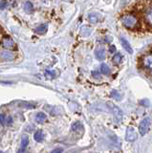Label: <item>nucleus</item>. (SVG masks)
<instances>
[{
  "mask_svg": "<svg viewBox=\"0 0 152 153\" xmlns=\"http://www.w3.org/2000/svg\"><path fill=\"white\" fill-rule=\"evenodd\" d=\"M138 22H139L138 18L133 14H125L122 18V25L127 29H130V30H134L138 27Z\"/></svg>",
  "mask_w": 152,
  "mask_h": 153,
  "instance_id": "nucleus-1",
  "label": "nucleus"
},
{
  "mask_svg": "<svg viewBox=\"0 0 152 153\" xmlns=\"http://www.w3.org/2000/svg\"><path fill=\"white\" fill-rule=\"evenodd\" d=\"M150 124H151V120L150 118L146 117L141 122L140 126H139V132L141 135H145V134L149 131V128H150Z\"/></svg>",
  "mask_w": 152,
  "mask_h": 153,
  "instance_id": "nucleus-2",
  "label": "nucleus"
},
{
  "mask_svg": "<svg viewBox=\"0 0 152 153\" xmlns=\"http://www.w3.org/2000/svg\"><path fill=\"white\" fill-rule=\"evenodd\" d=\"M107 105H109V108L111 109V111L112 113L114 114V117L116 118V120L118 122H121L122 121V116H123V113L122 110L119 108L117 105H115L114 103L112 102H107Z\"/></svg>",
  "mask_w": 152,
  "mask_h": 153,
  "instance_id": "nucleus-3",
  "label": "nucleus"
},
{
  "mask_svg": "<svg viewBox=\"0 0 152 153\" xmlns=\"http://www.w3.org/2000/svg\"><path fill=\"white\" fill-rule=\"evenodd\" d=\"M137 137H138V133L136 131V129L132 126L127 127L125 133V140L128 142H133L136 140Z\"/></svg>",
  "mask_w": 152,
  "mask_h": 153,
  "instance_id": "nucleus-4",
  "label": "nucleus"
},
{
  "mask_svg": "<svg viewBox=\"0 0 152 153\" xmlns=\"http://www.w3.org/2000/svg\"><path fill=\"white\" fill-rule=\"evenodd\" d=\"M0 59L11 61L13 59V54L10 51H1L0 52Z\"/></svg>",
  "mask_w": 152,
  "mask_h": 153,
  "instance_id": "nucleus-5",
  "label": "nucleus"
},
{
  "mask_svg": "<svg viewBox=\"0 0 152 153\" xmlns=\"http://www.w3.org/2000/svg\"><path fill=\"white\" fill-rule=\"evenodd\" d=\"M120 40H121V43H122V45L123 47V49H125L128 54H133V49H132V47L130 45V43L128 42L125 37H121L120 38Z\"/></svg>",
  "mask_w": 152,
  "mask_h": 153,
  "instance_id": "nucleus-6",
  "label": "nucleus"
},
{
  "mask_svg": "<svg viewBox=\"0 0 152 153\" xmlns=\"http://www.w3.org/2000/svg\"><path fill=\"white\" fill-rule=\"evenodd\" d=\"M29 143V137L27 135H23L21 138V147L20 149L18 150V153H25V149Z\"/></svg>",
  "mask_w": 152,
  "mask_h": 153,
  "instance_id": "nucleus-7",
  "label": "nucleus"
},
{
  "mask_svg": "<svg viewBox=\"0 0 152 153\" xmlns=\"http://www.w3.org/2000/svg\"><path fill=\"white\" fill-rule=\"evenodd\" d=\"M145 18L146 23L148 24V25L152 26V6L146 9V11L145 13Z\"/></svg>",
  "mask_w": 152,
  "mask_h": 153,
  "instance_id": "nucleus-8",
  "label": "nucleus"
},
{
  "mask_svg": "<svg viewBox=\"0 0 152 153\" xmlns=\"http://www.w3.org/2000/svg\"><path fill=\"white\" fill-rule=\"evenodd\" d=\"M2 45L3 47L7 48V49H10V48H13L15 46V42H13L11 37H5L2 39Z\"/></svg>",
  "mask_w": 152,
  "mask_h": 153,
  "instance_id": "nucleus-9",
  "label": "nucleus"
},
{
  "mask_svg": "<svg viewBox=\"0 0 152 153\" xmlns=\"http://www.w3.org/2000/svg\"><path fill=\"white\" fill-rule=\"evenodd\" d=\"M144 66L146 67L147 69H152V55H147L142 59Z\"/></svg>",
  "mask_w": 152,
  "mask_h": 153,
  "instance_id": "nucleus-10",
  "label": "nucleus"
},
{
  "mask_svg": "<svg viewBox=\"0 0 152 153\" xmlns=\"http://www.w3.org/2000/svg\"><path fill=\"white\" fill-rule=\"evenodd\" d=\"M95 56H96V57L99 60H103L105 59V50L103 48H99L95 52Z\"/></svg>",
  "mask_w": 152,
  "mask_h": 153,
  "instance_id": "nucleus-11",
  "label": "nucleus"
},
{
  "mask_svg": "<svg viewBox=\"0 0 152 153\" xmlns=\"http://www.w3.org/2000/svg\"><path fill=\"white\" fill-rule=\"evenodd\" d=\"M91 32H92L91 28H89L87 26H82V29H80V36H83V37H87L90 36Z\"/></svg>",
  "mask_w": 152,
  "mask_h": 153,
  "instance_id": "nucleus-12",
  "label": "nucleus"
},
{
  "mask_svg": "<svg viewBox=\"0 0 152 153\" xmlns=\"http://www.w3.org/2000/svg\"><path fill=\"white\" fill-rule=\"evenodd\" d=\"M48 30V24H42V25L39 26L36 29V33H39V35H43L46 33V31Z\"/></svg>",
  "mask_w": 152,
  "mask_h": 153,
  "instance_id": "nucleus-13",
  "label": "nucleus"
},
{
  "mask_svg": "<svg viewBox=\"0 0 152 153\" xmlns=\"http://www.w3.org/2000/svg\"><path fill=\"white\" fill-rule=\"evenodd\" d=\"M43 138H44V135H43V132H42V130H40V129H39V130L36 131L35 135H34V139H35L36 142L40 143L42 140H43Z\"/></svg>",
  "mask_w": 152,
  "mask_h": 153,
  "instance_id": "nucleus-14",
  "label": "nucleus"
},
{
  "mask_svg": "<svg viewBox=\"0 0 152 153\" xmlns=\"http://www.w3.org/2000/svg\"><path fill=\"white\" fill-rule=\"evenodd\" d=\"M24 10H25L26 13H31L34 12V6H33V4L30 1H27L24 4Z\"/></svg>",
  "mask_w": 152,
  "mask_h": 153,
  "instance_id": "nucleus-15",
  "label": "nucleus"
},
{
  "mask_svg": "<svg viewBox=\"0 0 152 153\" xmlns=\"http://www.w3.org/2000/svg\"><path fill=\"white\" fill-rule=\"evenodd\" d=\"M101 72H102V74H104V75H109V74L111 73V70H110V68H109V66L107 64L102 63L101 65Z\"/></svg>",
  "mask_w": 152,
  "mask_h": 153,
  "instance_id": "nucleus-16",
  "label": "nucleus"
},
{
  "mask_svg": "<svg viewBox=\"0 0 152 153\" xmlns=\"http://www.w3.org/2000/svg\"><path fill=\"white\" fill-rule=\"evenodd\" d=\"M46 115L44 113H42V112H39V113H37L36 115V122L37 123H43L45 120H46Z\"/></svg>",
  "mask_w": 152,
  "mask_h": 153,
  "instance_id": "nucleus-17",
  "label": "nucleus"
},
{
  "mask_svg": "<svg viewBox=\"0 0 152 153\" xmlns=\"http://www.w3.org/2000/svg\"><path fill=\"white\" fill-rule=\"evenodd\" d=\"M122 55L120 54V53L115 54V56H114L113 59H112L114 64H120L121 62H122Z\"/></svg>",
  "mask_w": 152,
  "mask_h": 153,
  "instance_id": "nucleus-18",
  "label": "nucleus"
},
{
  "mask_svg": "<svg viewBox=\"0 0 152 153\" xmlns=\"http://www.w3.org/2000/svg\"><path fill=\"white\" fill-rule=\"evenodd\" d=\"M88 18H89V21L91 23H97L99 20V16L97 13H90Z\"/></svg>",
  "mask_w": 152,
  "mask_h": 153,
  "instance_id": "nucleus-19",
  "label": "nucleus"
},
{
  "mask_svg": "<svg viewBox=\"0 0 152 153\" xmlns=\"http://www.w3.org/2000/svg\"><path fill=\"white\" fill-rule=\"evenodd\" d=\"M82 124L80 123L79 122H76L72 124V130L73 131H77V130H79V129H82Z\"/></svg>",
  "mask_w": 152,
  "mask_h": 153,
  "instance_id": "nucleus-20",
  "label": "nucleus"
},
{
  "mask_svg": "<svg viewBox=\"0 0 152 153\" xmlns=\"http://www.w3.org/2000/svg\"><path fill=\"white\" fill-rule=\"evenodd\" d=\"M111 96L113 98H115L116 100H121V95L119 94L116 90H114V91H112V93H111Z\"/></svg>",
  "mask_w": 152,
  "mask_h": 153,
  "instance_id": "nucleus-21",
  "label": "nucleus"
},
{
  "mask_svg": "<svg viewBox=\"0 0 152 153\" xmlns=\"http://www.w3.org/2000/svg\"><path fill=\"white\" fill-rule=\"evenodd\" d=\"M45 73H46V75H47V76H49V78H54V76H56L55 71H53V70H52V71H50V70H46Z\"/></svg>",
  "mask_w": 152,
  "mask_h": 153,
  "instance_id": "nucleus-22",
  "label": "nucleus"
},
{
  "mask_svg": "<svg viewBox=\"0 0 152 153\" xmlns=\"http://www.w3.org/2000/svg\"><path fill=\"white\" fill-rule=\"evenodd\" d=\"M20 105H26L25 107H27V108H35V107H36L35 105L30 104V103H26V102H21V103H20Z\"/></svg>",
  "mask_w": 152,
  "mask_h": 153,
  "instance_id": "nucleus-23",
  "label": "nucleus"
},
{
  "mask_svg": "<svg viewBox=\"0 0 152 153\" xmlns=\"http://www.w3.org/2000/svg\"><path fill=\"white\" fill-rule=\"evenodd\" d=\"M7 6V1H0V9L4 10Z\"/></svg>",
  "mask_w": 152,
  "mask_h": 153,
  "instance_id": "nucleus-24",
  "label": "nucleus"
},
{
  "mask_svg": "<svg viewBox=\"0 0 152 153\" xmlns=\"http://www.w3.org/2000/svg\"><path fill=\"white\" fill-rule=\"evenodd\" d=\"M109 52H110L111 54H114V53L116 52V47H115V45H110V47H109Z\"/></svg>",
  "mask_w": 152,
  "mask_h": 153,
  "instance_id": "nucleus-25",
  "label": "nucleus"
},
{
  "mask_svg": "<svg viewBox=\"0 0 152 153\" xmlns=\"http://www.w3.org/2000/svg\"><path fill=\"white\" fill-rule=\"evenodd\" d=\"M4 122H5V115L0 114V124H3Z\"/></svg>",
  "mask_w": 152,
  "mask_h": 153,
  "instance_id": "nucleus-26",
  "label": "nucleus"
},
{
  "mask_svg": "<svg viewBox=\"0 0 152 153\" xmlns=\"http://www.w3.org/2000/svg\"><path fill=\"white\" fill-rule=\"evenodd\" d=\"M62 152H63L62 148H56V149H54L51 153H62Z\"/></svg>",
  "mask_w": 152,
  "mask_h": 153,
  "instance_id": "nucleus-27",
  "label": "nucleus"
},
{
  "mask_svg": "<svg viewBox=\"0 0 152 153\" xmlns=\"http://www.w3.org/2000/svg\"><path fill=\"white\" fill-rule=\"evenodd\" d=\"M92 75H93V76L94 78H96V79H99L101 78V76H99V73H98V72H92Z\"/></svg>",
  "mask_w": 152,
  "mask_h": 153,
  "instance_id": "nucleus-28",
  "label": "nucleus"
},
{
  "mask_svg": "<svg viewBox=\"0 0 152 153\" xmlns=\"http://www.w3.org/2000/svg\"><path fill=\"white\" fill-rule=\"evenodd\" d=\"M111 40H112V37L111 36H106V38H105V41L106 42H111Z\"/></svg>",
  "mask_w": 152,
  "mask_h": 153,
  "instance_id": "nucleus-29",
  "label": "nucleus"
},
{
  "mask_svg": "<svg viewBox=\"0 0 152 153\" xmlns=\"http://www.w3.org/2000/svg\"><path fill=\"white\" fill-rule=\"evenodd\" d=\"M11 123H12V118L10 117V118L8 119V123H7V124H8V126H10Z\"/></svg>",
  "mask_w": 152,
  "mask_h": 153,
  "instance_id": "nucleus-30",
  "label": "nucleus"
},
{
  "mask_svg": "<svg viewBox=\"0 0 152 153\" xmlns=\"http://www.w3.org/2000/svg\"><path fill=\"white\" fill-rule=\"evenodd\" d=\"M0 153H4V152H2V151H0Z\"/></svg>",
  "mask_w": 152,
  "mask_h": 153,
  "instance_id": "nucleus-31",
  "label": "nucleus"
}]
</instances>
